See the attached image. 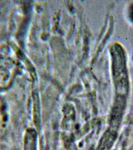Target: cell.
<instances>
[{
  "label": "cell",
  "mask_w": 133,
  "mask_h": 150,
  "mask_svg": "<svg viewBox=\"0 0 133 150\" xmlns=\"http://www.w3.org/2000/svg\"><path fill=\"white\" fill-rule=\"evenodd\" d=\"M129 13L130 18H131L133 21V4L130 7Z\"/></svg>",
  "instance_id": "1"
}]
</instances>
